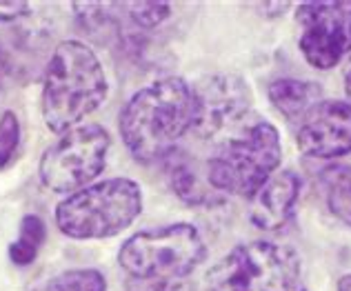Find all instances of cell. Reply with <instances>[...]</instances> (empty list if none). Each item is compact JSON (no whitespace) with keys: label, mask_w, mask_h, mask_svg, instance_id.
I'll use <instances>...</instances> for the list:
<instances>
[{"label":"cell","mask_w":351,"mask_h":291,"mask_svg":"<svg viewBox=\"0 0 351 291\" xmlns=\"http://www.w3.org/2000/svg\"><path fill=\"white\" fill-rule=\"evenodd\" d=\"M196 118L193 89L180 76H167L147 85L127 100L118 129L129 153L145 165L160 162Z\"/></svg>","instance_id":"6da1fadb"},{"label":"cell","mask_w":351,"mask_h":291,"mask_svg":"<svg viewBox=\"0 0 351 291\" xmlns=\"http://www.w3.org/2000/svg\"><path fill=\"white\" fill-rule=\"evenodd\" d=\"M109 83L100 58L89 45L62 40L43 76L40 112L47 129L64 134L105 103Z\"/></svg>","instance_id":"7a4b0ae2"},{"label":"cell","mask_w":351,"mask_h":291,"mask_svg":"<svg viewBox=\"0 0 351 291\" xmlns=\"http://www.w3.org/2000/svg\"><path fill=\"white\" fill-rule=\"evenodd\" d=\"M141 212V185L132 178H109L64 198L56 207V227L73 240H103L127 229Z\"/></svg>","instance_id":"3957f363"},{"label":"cell","mask_w":351,"mask_h":291,"mask_svg":"<svg viewBox=\"0 0 351 291\" xmlns=\"http://www.w3.org/2000/svg\"><path fill=\"white\" fill-rule=\"evenodd\" d=\"M202 291H307L300 256L291 247L252 240L207 271Z\"/></svg>","instance_id":"277c9868"},{"label":"cell","mask_w":351,"mask_h":291,"mask_svg":"<svg viewBox=\"0 0 351 291\" xmlns=\"http://www.w3.org/2000/svg\"><path fill=\"white\" fill-rule=\"evenodd\" d=\"M282 158L278 129L256 121L236 138L225 140L207 160V178L216 192L252 198L269 180Z\"/></svg>","instance_id":"5b68a950"},{"label":"cell","mask_w":351,"mask_h":291,"mask_svg":"<svg viewBox=\"0 0 351 291\" xmlns=\"http://www.w3.org/2000/svg\"><path fill=\"white\" fill-rule=\"evenodd\" d=\"M205 256V240L196 227L173 223L127 238L118 251V262L138 280H184Z\"/></svg>","instance_id":"8992f818"},{"label":"cell","mask_w":351,"mask_h":291,"mask_svg":"<svg viewBox=\"0 0 351 291\" xmlns=\"http://www.w3.org/2000/svg\"><path fill=\"white\" fill-rule=\"evenodd\" d=\"M109 147L112 138L105 127L96 123L73 127L45 149L38 162L40 183L53 194L80 192L105 169Z\"/></svg>","instance_id":"52a82bcc"},{"label":"cell","mask_w":351,"mask_h":291,"mask_svg":"<svg viewBox=\"0 0 351 291\" xmlns=\"http://www.w3.org/2000/svg\"><path fill=\"white\" fill-rule=\"evenodd\" d=\"M300 51L316 69H331L351 51V0L302 3L295 12Z\"/></svg>","instance_id":"ba28073f"},{"label":"cell","mask_w":351,"mask_h":291,"mask_svg":"<svg viewBox=\"0 0 351 291\" xmlns=\"http://www.w3.org/2000/svg\"><path fill=\"white\" fill-rule=\"evenodd\" d=\"M193 89L196 118L191 131L202 140H211L227 127L240 123L252 109V92L245 80L234 74H216L198 80Z\"/></svg>","instance_id":"9c48e42d"},{"label":"cell","mask_w":351,"mask_h":291,"mask_svg":"<svg viewBox=\"0 0 351 291\" xmlns=\"http://www.w3.org/2000/svg\"><path fill=\"white\" fill-rule=\"evenodd\" d=\"M295 144L309 158L331 160L351 153V105L320 100L298 123Z\"/></svg>","instance_id":"30bf717a"},{"label":"cell","mask_w":351,"mask_h":291,"mask_svg":"<svg viewBox=\"0 0 351 291\" xmlns=\"http://www.w3.org/2000/svg\"><path fill=\"white\" fill-rule=\"evenodd\" d=\"M302 189L300 176L291 169L276 171V174L267 180V183L258 189V192L249 198L252 207H249V218L258 229L265 231H280L282 227L291 223L295 214V205H298Z\"/></svg>","instance_id":"8fae6325"},{"label":"cell","mask_w":351,"mask_h":291,"mask_svg":"<svg viewBox=\"0 0 351 291\" xmlns=\"http://www.w3.org/2000/svg\"><path fill=\"white\" fill-rule=\"evenodd\" d=\"M160 165L165 169V178H167L169 189L182 200V203H187L191 207H207L220 200V196L214 194L216 189H209L200 180L191 158L187 156V151H182L178 147L171 149L167 156L160 160Z\"/></svg>","instance_id":"7c38bea8"},{"label":"cell","mask_w":351,"mask_h":291,"mask_svg":"<svg viewBox=\"0 0 351 291\" xmlns=\"http://www.w3.org/2000/svg\"><path fill=\"white\" fill-rule=\"evenodd\" d=\"M269 100L289 123H300L320 100H325V92L313 80L278 78L269 85Z\"/></svg>","instance_id":"4fadbf2b"},{"label":"cell","mask_w":351,"mask_h":291,"mask_svg":"<svg viewBox=\"0 0 351 291\" xmlns=\"http://www.w3.org/2000/svg\"><path fill=\"white\" fill-rule=\"evenodd\" d=\"M45 238H47V225H45V220L36 214H27L21 220L18 238L9 244V260L18 267L32 265L36 256H38Z\"/></svg>","instance_id":"5bb4252c"},{"label":"cell","mask_w":351,"mask_h":291,"mask_svg":"<svg viewBox=\"0 0 351 291\" xmlns=\"http://www.w3.org/2000/svg\"><path fill=\"white\" fill-rule=\"evenodd\" d=\"M320 180L331 214L351 227V169L345 165H331L322 171Z\"/></svg>","instance_id":"9a60e30c"},{"label":"cell","mask_w":351,"mask_h":291,"mask_svg":"<svg viewBox=\"0 0 351 291\" xmlns=\"http://www.w3.org/2000/svg\"><path fill=\"white\" fill-rule=\"evenodd\" d=\"M32 291H107V278L98 269H67Z\"/></svg>","instance_id":"2e32d148"},{"label":"cell","mask_w":351,"mask_h":291,"mask_svg":"<svg viewBox=\"0 0 351 291\" xmlns=\"http://www.w3.org/2000/svg\"><path fill=\"white\" fill-rule=\"evenodd\" d=\"M123 7L138 29H156L171 16L169 3H127Z\"/></svg>","instance_id":"e0dca14e"},{"label":"cell","mask_w":351,"mask_h":291,"mask_svg":"<svg viewBox=\"0 0 351 291\" xmlns=\"http://www.w3.org/2000/svg\"><path fill=\"white\" fill-rule=\"evenodd\" d=\"M21 144V121L14 112L0 114V171L14 160Z\"/></svg>","instance_id":"ac0fdd59"},{"label":"cell","mask_w":351,"mask_h":291,"mask_svg":"<svg viewBox=\"0 0 351 291\" xmlns=\"http://www.w3.org/2000/svg\"><path fill=\"white\" fill-rule=\"evenodd\" d=\"M127 291H189V285L184 280H138L132 278L127 285Z\"/></svg>","instance_id":"d6986e66"},{"label":"cell","mask_w":351,"mask_h":291,"mask_svg":"<svg viewBox=\"0 0 351 291\" xmlns=\"http://www.w3.org/2000/svg\"><path fill=\"white\" fill-rule=\"evenodd\" d=\"M32 14V5L23 0H0V23H16Z\"/></svg>","instance_id":"ffe728a7"},{"label":"cell","mask_w":351,"mask_h":291,"mask_svg":"<svg viewBox=\"0 0 351 291\" xmlns=\"http://www.w3.org/2000/svg\"><path fill=\"white\" fill-rule=\"evenodd\" d=\"M343 87H345L347 100H349V105H351V60L347 62V67H345V74H343Z\"/></svg>","instance_id":"44dd1931"},{"label":"cell","mask_w":351,"mask_h":291,"mask_svg":"<svg viewBox=\"0 0 351 291\" xmlns=\"http://www.w3.org/2000/svg\"><path fill=\"white\" fill-rule=\"evenodd\" d=\"M336 291H351V274H347V276H343L338 280Z\"/></svg>","instance_id":"7402d4cb"}]
</instances>
